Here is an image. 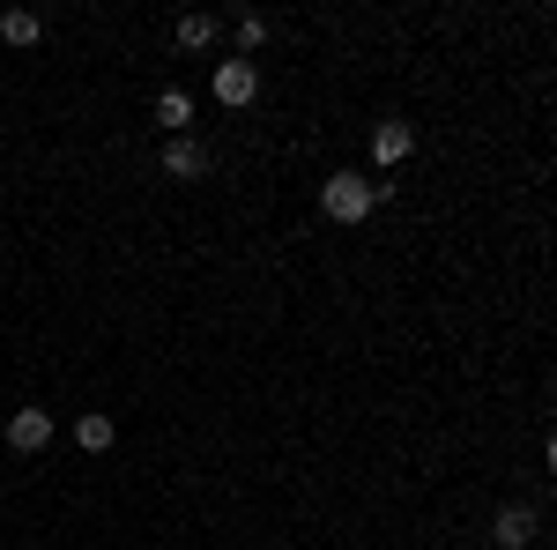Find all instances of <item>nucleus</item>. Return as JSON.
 Masks as SVG:
<instances>
[{
    "label": "nucleus",
    "mask_w": 557,
    "mask_h": 550,
    "mask_svg": "<svg viewBox=\"0 0 557 550\" xmlns=\"http://www.w3.org/2000/svg\"><path fill=\"white\" fill-rule=\"evenodd\" d=\"M491 536H498V550H520V543H535V506H506L498 521H491Z\"/></svg>",
    "instance_id": "nucleus-6"
},
{
    "label": "nucleus",
    "mask_w": 557,
    "mask_h": 550,
    "mask_svg": "<svg viewBox=\"0 0 557 550\" xmlns=\"http://www.w3.org/2000/svg\"><path fill=\"white\" fill-rule=\"evenodd\" d=\"M238 45H246V52H253V45H268V23H260V15H238Z\"/></svg>",
    "instance_id": "nucleus-11"
},
{
    "label": "nucleus",
    "mask_w": 557,
    "mask_h": 550,
    "mask_svg": "<svg viewBox=\"0 0 557 550\" xmlns=\"http://www.w3.org/2000/svg\"><path fill=\"white\" fill-rule=\"evenodd\" d=\"M209 171V149L194 142V134H172V149H164V179H201Z\"/></svg>",
    "instance_id": "nucleus-5"
},
{
    "label": "nucleus",
    "mask_w": 557,
    "mask_h": 550,
    "mask_svg": "<svg viewBox=\"0 0 557 550\" xmlns=\"http://www.w3.org/2000/svg\"><path fill=\"white\" fill-rule=\"evenodd\" d=\"M75 439H83V454H104L120 431H112V417H75Z\"/></svg>",
    "instance_id": "nucleus-8"
},
{
    "label": "nucleus",
    "mask_w": 557,
    "mask_h": 550,
    "mask_svg": "<svg viewBox=\"0 0 557 550\" xmlns=\"http://www.w3.org/2000/svg\"><path fill=\"white\" fill-rule=\"evenodd\" d=\"M45 439H52V417H45V410H15V417H8V447H15V454H45Z\"/></svg>",
    "instance_id": "nucleus-4"
},
{
    "label": "nucleus",
    "mask_w": 557,
    "mask_h": 550,
    "mask_svg": "<svg viewBox=\"0 0 557 550\" xmlns=\"http://www.w3.org/2000/svg\"><path fill=\"white\" fill-rule=\"evenodd\" d=\"M215 97H223V105H253L260 97L253 60H215Z\"/></svg>",
    "instance_id": "nucleus-3"
},
{
    "label": "nucleus",
    "mask_w": 557,
    "mask_h": 550,
    "mask_svg": "<svg viewBox=\"0 0 557 550\" xmlns=\"http://www.w3.org/2000/svg\"><path fill=\"white\" fill-rule=\"evenodd\" d=\"M209 38H215V15H201V8H194V15H178V45H194V52H201Z\"/></svg>",
    "instance_id": "nucleus-10"
},
{
    "label": "nucleus",
    "mask_w": 557,
    "mask_h": 550,
    "mask_svg": "<svg viewBox=\"0 0 557 550\" xmlns=\"http://www.w3.org/2000/svg\"><path fill=\"white\" fill-rule=\"evenodd\" d=\"M409 149H417V127H409V120H380V127H372V164L380 171H394Z\"/></svg>",
    "instance_id": "nucleus-2"
},
{
    "label": "nucleus",
    "mask_w": 557,
    "mask_h": 550,
    "mask_svg": "<svg viewBox=\"0 0 557 550\" xmlns=\"http://www.w3.org/2000/svg\"><path fill=\"white\" fill-rule=\"evenodd\" d=\"M372 201H380V186H372V179H357V171H335V179L320 186V209L335 216V223H364Z\"/></svg>",
    "instance_id": "nucleus-1"
},
{
    "label": "nucleus",
    "mask_w": 557,
    "mask_h": 550,
    "mask_svg": "<svg viewBox=\"0 0 557 550\" xmlns=\"http://www.w3.org/2000/svg\"><path fill=\"white\" fill-rule=\"evenodd\" d=\"M157 120H164L172 134H186V120H194V105H186V89H164V97H157Z\"/></svg>",
    "instance_id": "nucleus-9"
},
{
    "label": "nucleus",
    "mask_w": 557,
    "mask_h": 550,
    "mask_svg": "<svg viewBox=\"0 0 557 550\" xmlns=\"http://www.w3.org/2000/svg\"><path fill=\"white\" fill-rule=\"evenodd\" d=\"M38 30H45V23L30 15V8H8V15H0V38H8V45H38Z\"/></svg>",
    "instance_id": "nucleus-7"
}]
</instances>
